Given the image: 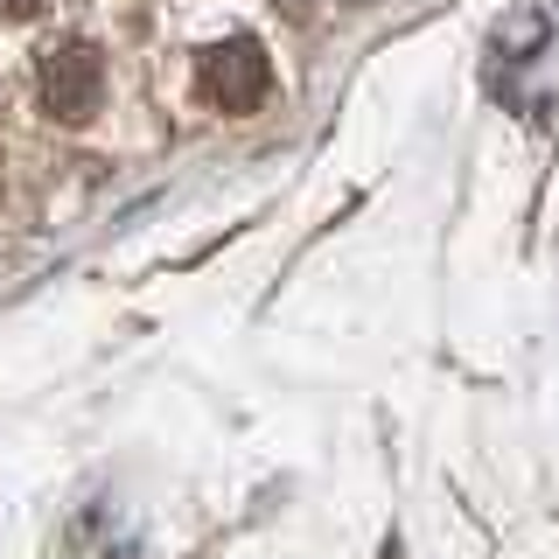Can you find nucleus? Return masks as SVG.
Instances as JSON below:
<instances>
[{"instance_id":"nucleus-1","label":"nucleus","mask_w":559,"mask_h":559,"mask_svg":"<svg viewBox=\"0 0 559 559\" xmlns=\"http://www.w3.org/2000/svg\"><path fill=\"white\" fill-rule=\"evenodd\" d=\"M35 78H43V105L57 119H70V127H78V119H92L98 98H105V57H98L92 43H78V35L49 43Z\"/></svg>"},{"instance_id":"nucleus-2","label":"nucleus","mask_w":559,"mask_h":559,"mask_svg":"<svg viewBox=\"0 0 559 559\" xmlns=\"http://www.w3.org/2000/svg\"><path fill=\"white\" fill-rule=\"evenodd\" d=\"M203 92L210 105H224V112H259L273 92V63L266 49L252 43V35H224V43L203 49Z\"/></svg>"},{"instance_id":"nucleus-3","label":"nucleus","mask_w":559,"mask_h":559,"mask_svg":"<svg viewBox=\"0 0 559 559\" xmlns=\"http://www.w3.org/2000/svg\"><path fill=\"white\" fill-rule=\"evenodd\" d=\"M35 8H43V0H0V14H8V22H28Z\"/></svg>"},{"instance_id":"nucleus-4","label":"nucleus","mask_w":559,"mask_h":559,"mask_svg":"<svg viewBox=\"0 0 559 559\" xmlns=\"http://www.w3.org/2000/svg\"><path fill=\"white\" fill-rule=\"evenodd\" d=\"M273 8L287 14V22H308V14H314V0H273Z\"/></svg>"},{"instance_id":"nucleus-5","label":"nucleus","mask_w":559,"mask_h":559,"mask_svg":"<svg viewBox=\"0 0 559 559\" xmlns=\"http://www.w3.org/2000/svg\"><path fill=\"white\" fill-rule=\"evenodd\" d=\"M384 559H399V546H384Z\"/></svg>"}]
</instances>
